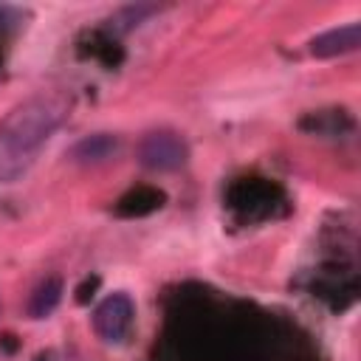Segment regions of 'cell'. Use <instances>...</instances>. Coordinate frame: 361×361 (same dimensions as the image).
<instances>
[{
  "label": "cell",
  "instance_id": "6da1fadb",
  "mask_svg": "<svg viewBox=\"0 0 361 361\" xmlns=\"http://www.w3.org/2000/svg\"><path fill=\"white\" fill-rule=\"evenodd\" d=\"M68 116L59 93H34L14 104L0 121V183L23 178L37 161L45 141Z\"/></svg>",
  "mask_w": 361,
  "mask_h": 361
},
{
  "label": "cell",
  "instance_id": "7a4b0ae2",
  "mask_svg": "<svg viewBox=\"0 0 361 361\" xmlns=\"http://www.w3.org/2000/svg\"><path fill=\"white\" fill-rule=\"evenodd\" d=\"M138 158L144 166L149 169H161V172H169V169H180L189 158V147L186 141L172 133V130H158V133H149L141 147H138Z\"/></svg>",
  "mask_w": 361,
  "mask_h": 361
},
{
  "label": "cell",
  "instance_id": "3957f363",
  "mask_svg": "<svg viewBox=\"0 0 361 361\" xmlns=\"http://www.w3.org/2000/svg\"><path fill=\"white\" fill-rule=\"evenodd\" d=\"M133 299L127 293H110L104 296L93 310V327L104 341H124V336L133 327Z\"/></svg>",
  "mask_w": 361,
  "mask_h": 361
},
{
  "label": "cell",
  "instance_id": "277c9868",
  "mask_svg": "<svg viewBox=\"0 0 361 361\" xmlns=\"http://www.w3.org/2000/svg\"><path fill=\"white\" fill-rule=\"evenodd\" d=\"M358 42H361V25L358 23H350V25L324 31L316 39H310V54L313 56H322V59L324 56H338V54L355 51Z\"/></svg>",
  "mask_w": 361,
  "mask_h": 361
},
{
  "label": "cell",
  "instance_id": "5b68a950",
  "mask_svg": "<svg viewBox=\"0 0 361 361\" xmlns=\"http://www.w3.org/2000/svg\"><path fill=\"white\" fill-rule=\"evenodd\" d=\"M118 149V141L107 133H96V135H87L82 138L73 149H71V158L76 164H102L107 158H113Z\"/></svg>",
  "mask_w": 361,
  "mask_h": 361
},
{
  "label": "cell",
  "instance_id": "8992f818",
  "mask_svg": "<svg viewBox=\"0 0 361 361\" xmlns=\"http://www.w3.org/2000/svg\"><path fill=\"white\" fill-rule=\"evenodd\" d=\"M59 299H62V282H59L56 276H48V279L39 282L37 290L31 293L28 313H31L34 319H42V316H48V313L59 305Z\"/></svg>",
  "mask_w": 361,
  "mask_h": 361
},
{
  "label": "cell",
  "instance_id": "52a82bcc",
  "mask_svg": "<svg viewBox=\"0 0 361 361\" xmlns=\"http://www.w3.org/2000/svg\"><path fill=\"white\" fill-rule=\"evenodd\" d=\"M37 361H76L71 355H48V358H37Z\"/></svg>",
  "mask_w": 361,
  "mask_h": 361
}]
</instances>
